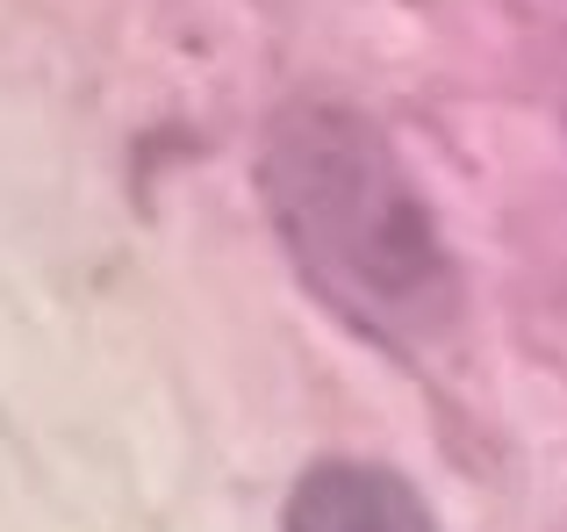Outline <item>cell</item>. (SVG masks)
I'll return each instance as SVG.
<instances>
[{
    "mask_svg": "<svg viewBox=\"0 0 567 532\" xmlns=\"http://www.w3.org/2000/svg\"><path fill=\"white\" fill-rule=\"evenodd\" d=\"M280 532H439L410 475L381 461H317L288 490Z\"/></svg>",
    "mask_w": 567,
    "mask_h": 532,
    "instance_id": "2",
    "label": "cell"
},
{
    "mask_svg": "<svg viewBox=\"0 0 567 532\" xmlns=\"http://www.w3.org/2000/svg\"><path fill=\"white\" fill-rule=\"evenodd\" d=\"M259 195L302 288L381 352H424L460 324V266L395 137L338 101L266 123Z\"/></svg>",
    "mask_w": 567,
    "mask_h": 532,
    "instance_id": "1",
    "label": "cell"
}]
</instances>
